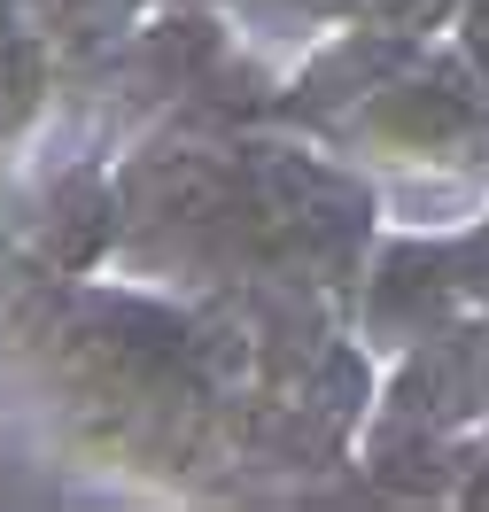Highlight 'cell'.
<instances>
[{"label": "cell", "mask_w": 489, "mask_h": 512, "mask_svg": "<svg viewBox=\"0 0 489 512\" xmlns=\"http://www.w3.org/2000/svg\"><path fill=\"white\" fill-rule=\"evenodd\" d=\"M451 47L466 55V70L489 86V0H458V16H451Z\"/></svg>", "instance_id": "obj_5"}, {"label": "cell", "mask_w": 489, "mask_h": 512, "mask_svg": "<svg viewBox=\"0 0 489 512\" xmlns=\"http://www.w3.org/2000/svg\"><path fill=\"white\" fill-rule=\"evenodd\" d=\"M195 8H226V16H233V0H195Z\"/></svg>", "instance_id": "obj_6"}, {"label": "cell", "mask_w": 489, "mask_h": 512, "mask_svg": "<svg viewBox=\"0 0 489 512\" xmlns=\"http://www.w3.org/2000/svg\"><path fill=\"white\" fill-rule=\"evenodd\" d=\"M451 319H466L458 233L451 225H412V218L381 225V241L365 256L358 303H350V326H358L381 357H404L412 342L443 334Z\"/></svg>", "instance_id": "obj_2"}, {"label": "cell", "mask_w": 489, "mask_h": 512, "mask_svg": "<svg viewBox=\"0 0 489 512\" xmlns=\"http://www.w3.org/2000/svg\"><path fill=\"white\" fill-rule=\"evenodd\" d=\"M458 16V0H342V24H373V32H412L443 39Z\"/></svg>", "instance_id": "obj_4"}, {"label": "cell", "mask_w": 489, "mask_h": 512, "mask_svg": "<svg viewBox=\"0 0 489 512\" xmlns=\"http://www.w3.org/2000/svg\"><path fill=\"white\" fill-rule=\"evenodd\" d=\"M350 163H365L381 194H420L427 202H489V86L466 70L451 32L420 47L381 94H365L342 132L326 140Z\"/></svg>", "instance_id": "obj_1"}, {"label": "cell", "mask_w": 489, "mask_h": 512, "mask_svg": "<svg viewBox=\"0 0 489 512\" xmlns=\"http://www.w3.org/2000/svg\"><path fill=\"white\" fill-rule=\"evenodd\" d=\"M156 0H32V24L55 39V55H63V78L78 70H94L117 39L148 16Z\"/></svg>", "instance_id": "obj_3"}]
</instances>
